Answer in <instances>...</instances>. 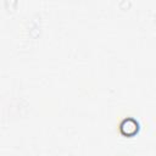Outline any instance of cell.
Segmentation results:
<instances>
[{
    "label": "cell",
    "mask_w": 156,
    "mask_h": 156,
    "mask_svg": "<svg viewBox=\"0 0 156 156\" xmlns=\"http://www.w3.org/2000/svg\"><path fill=\"white\" fill-rule=\"evenodd\" d=\"M119 128H121V132L123 135H133L138 132V122L132 118H128L121 123Z\"/></svg>",
    "instance_id": "1"
}]
</instances>
